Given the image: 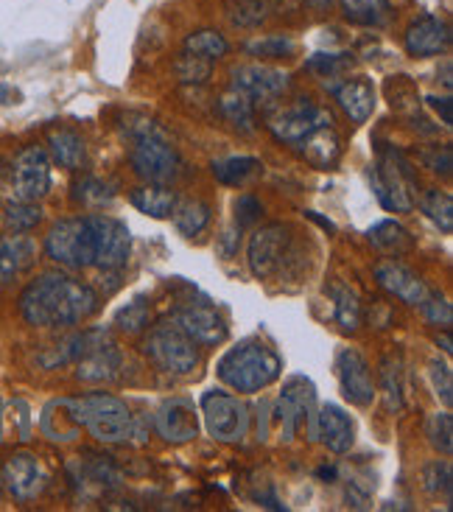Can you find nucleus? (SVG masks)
Here are the masks:
<instances>
[{
    "label": "nucleus",
    "mask_w": 453,
    "mask_h": 512,
    "mask_svg": "<svg viewBox=\"0 0 453 512\" xmlns=\"http://www.w3.org/2000/svg\"><path fill=\"white\" fill-rule=\"evenodd\" d=\"M98 311V294L82 280L48 272L20 294V314L34 328H73Z\"/></svg>",
    "instance_id": "obj_1"
},
{
    "label": "nucleus",
    "mask_w": 453,
    "mask_h": 512,
    "mask_svg": "<svg viewBox=\"0 0 453 512\" xmlns=\"http://www.w3.org/2000/svg\"><path fill=\"white\" fill-rule=\"evenodd\" d=\"M216 370L221 381L235 392H261L280 378L283 361L261 339H244L241 345L224 353Z\"/></svg>",
    "instance_id": "obj_2"
},
{
    "label": "nucleus",
    "mask_w": 453,
    "mask_h": 512,
    "mask_svg": "<svg viewBox=\"0 0 453 512\" xmlns=\"http://www.w3.org/2000/svg\"><path fill=\"white\" fill-rule=\"evenodd\" d=\"M73 420L87 429L98 443H126L135 434V420L129 415L126 403L107 392H93L82 398H68Z\"/></svg>",
    "instance_id": "obj_3"
},
{
    "label": "nucleus",
    "mask_w": 453,
    "mask_h": 512,
    "mask_svg": "<svg viewBox=\"0 0 453 512\" xmlns=\"http://www.w3.org/2000/svg\"><path fill=\"white\" fill-rule=\"evenodd\" d=\"M135 146L129 152V163L135 174L154 185H168L182 174V160L179 152L165 140V135L154 126V121H140L138 126L129 129Z\"/></svg>",
    "instance_id": "obj_4"
},
{
    "label": "nucleus",
    "mask_w": 453,
    "mask_h": 512,
    "mask_svg": "<svg viewBox=\"0 0 453 512\" xmlns=\"http://www.w3.org/2000/svg\"><path fill=\"white\" fill-rule=\"evenodd\" d=\"M372 191L378 202L392 213H409L414 208V171L412 163L395 149L384 152V157L370 168Z\"/></svg>",
    "instance_id": "obj_5"
},
{
    "label": "nucleus",
    "mask_w": 453,
    "mask_h": 512,
    "mask_svg": "<svg viewBox=\"0 0 453 512\" xmlns=\"http://www.w3.org/2000/svg\"><path fill=\"white\" fill-rule=\"evenodd\" d=\"M266 126L280 143L297 149L302 140L311 138L314 132L333 126V115L325 107H316L311 98H297L294 104L266 112Z\"/></svg>",
    "instance_id": "obj_6"
},
{
    "label": "nucleus",
    "mask_w": 453,
    "mask_h": 512,
    "mask_svg": "<svg viewBox=\"0 0 453 512\" xmlns=\"http://www.w3.org/2000/svg\"><path fill=\"white\" fill-rule=\"evenodd\" d=\"M48 258L65 269H87L93 266V227L90 216L79 219H62L51 227L45 236Z\"/></svg>",
    "instance_id": "obj_7"
},
{
    "label": "nucleus",
    "mask_w": 453,
    "mask_h": 512,
    "mask_svg": "<svg viewBox=\"0 0 453 512\" xmlns=\"http://www.w3.org/2000/svg\"><path fill=\"white\" fill-rule=\"evenodd\" d=\"M143 353L168 375H188L199 364L196 342L185 331H179L177 325L151 328L143 342Z\"/></svg>",
    "instance_id": "obj_8"
},
{
    "label": "nucleus",
    "mask_w": 453,
    "mask_h": 512,
    "mask_svg": "<svg viewBox=\"0 0 453 512\" xmlns=\"http://www.w3.org/2000/svg\"><path fill=\"white\" fill-rule=\"evenodd\" d=\"M202 415H205L207 434L219 443H241L249 431V409L244 403L221 392L210 389L202 398Z\"/></svg>",
    "instance_id": "obj_9"
},
{
    "label": "nucleus",
    "mask_w": 453,
    "mask_h": 512,
    "mask_svg": "<svg viewBox=\"0 0 453 512\" xmlns=\"http://www.w3.org/2000/svg\"><path fill=\"white\" fill-rule=\"evenodd\" d=\"M93 227V266L104 272H115L129 261L132 252V233L124 222L112 216H90Z\"/></svg>",
    "instance_id": "obj_10"
},
{
    "label": "nucleus",
    "mask_w": 453,
    "mask_h": 512,
    "mask_svg": "<svg viewBox=\"0 0 453 512\" xmlns=\"http://www.w3.org/2000/svg\"><path fill=\"white\" fill-rule=\"evenodd\" d=\"M51 191V157L40 146L17 154L12 168V194L20 202H40Z\"/></svg>",
    "instance_id": "obj_11"
},
{
    "label": "nucleus",
    "mask_w": 453,
    "mask_h": 512,
    "mask_svg": "<svg viewBox=\"0 0 453 512\" xmlns=\"http://www.w3.org/2000/svg\"><path fill=\"white\" fill-rule=\"evenodd\" d=\"M289 241V227H283V224H266L261 230H255V236L249 238L247 247L249 272L258 280L275 275L280 263L286 261Z\"/></svg>",
    "instance_id": "obj_12"
},
{
    "label": "nucleus",
    "mask_w": 453,
    "mask_h": 512,
    "mask_svg": "<svg viewBox=\"0 0 453 512\" xmlns=\"http://www.w3.org/2000/svg\"><path fill=\"white\" fill-rule=\"evenodd\" d=\"M336 375H339V384H342V395L353 406H370L375 398V384H372V373L367 359L353 350V347H344L336 356Z\"/></svg>",
    "instance_id": "obj_13"
},
{
    "label": "nucleus",
    "mask_w": 453,
    "mask_h": 512,
    "mask_svg": "<svg viewBox=\"0 0 453 512\" xmlns=\"http://www.w3.org/2000/svg\"><path fill=\"white\" fill-rule=\"evenodd\" d=\"M314 403L316 392L314 384L302 375H294L286 381L283 387V395H280V403H277V420H280V429H283V437L291 440L294 431L300 429L305 423V417L314 415Z\"/></svg>",
    "instance_id": "obj_14"
},
{
    "label": "nucleus",
    "mask_w": 453,
    "mask_h": 512,
    "mask_svg": "<svg viewBox=\"0 0 453 512\" xmlns=\"http://www.w3.org/2000/svg\"><path fill=\"white\" fill-rule=\"evenodd\" d=\"M403 45L414 59L440 56L451 48V26L437 14H423L403 34Z\"/></svg>",
    "instance_id": "obj_15"
},
{
    "label": "nucleus",
    "mask_w": 453,
    "mask_h": 512,
    "mask_svg": "<svg viewBox=\"0 0 453 512\" xmlns=\"http://www.w3.org/2000/svg\"><path fill=\"white\" fill-rule=\"evenodd\" d=\"M3 482H6V487H9V493H12L14 499L31 501L37 499L42 490H45L48 476H45V468H42V462L34 454L17 451L3 465Z\"/></svg>",
    "instance_id": "obj_16"
},
{
    "label": "nucleus",
    "mask_w": 453,
    "mask_h": 512,
    "mask_svg": "<svg viewBox=\"0 0 453 512\" xmlns=\"http://www.w3.org/2000/svg\"><path fill=\"white\" fill-rule=\"evenodd\" d=\"M118 373H121V353L96 333L93 342L84 347V353L76 359V378L84 384H107V381H115Z\"/></svg>",
    "instance_id": "obj_17"
},
{
    "label": "nucleus",
    "mask_w": 453,
    "mask_h": 512,
    "mask_svg": "<svg viewBox=\"0 0 453 512\" xmlns=\"http://www.w3.org/2000/svg\"><path fill=\"white\" fill-rule=\"evenodd\" d=\"M174 325L185 331L196 345H221L227 339V325L216 308L210 305H185L174 314Z\"/></svg>",
    "instance_id": "obj_18"
},
{
    "label": "nucleus",
    "mask_w": 453,
    "mask_h": 512,
    "mask_svg": "<svg viewBox=\"0 0 453 512\" xmlns=\"http://www.w3.org/2000/svg\"><path fill=\"white\" fill-rule=\"evenodd\" d=\"M289 87L286 70L269 68V65H241L233 70V90L244 93L252 101H269L277 98Z\"/></svg>",
    "instance_id": "obj_19"
},
{
    "label": "nucleus",
    "mask_w": 453,
    "mask_h": 512,
    "mask_svg": "<svg viewBox=\"0 0 453 512\" xmlns=\"http://www.w3.org/2000/svg\"><path fill=\"white\" fill-rule=\"evenodd\" d=\"M157 431H160L163 440L174 445L196 440V434H199V417H196L193 403L185 401V398L165 401L160 406V412H157Z\"/></svg>",
    "instance_id": "obj_20"
},
{
    "label": "nucleus",
    "mask_w": 453,
    "mask_h": 512,
    "mask_svg": "<svg viewBox=\"0 0 453 512\" xmlns=\"http://www.w3.org/2000/svg\"><path fill=\"white\" fill-rule=\"evenodd\" d=\"M375 280H378L381 289L389 291L392 297H398L400 303L406 305H420L423 303V297L428 294V286L423 283V277L398 261L378 263V266H375Z\"/></svg>",
    "instance_id": "obj_21"
},
{
    "label": "nucleus",
    "mask_w": 453,
    "mask_h": 512,
    "mask_svg": "<svg viewBox=\"0 0 453 512\" xmlns=\"http://www.w3.org/2000/svg\"><path fill=\"white\" fill-rule=\"evenodd\" d=\"M314 423V434L333 454H347L353 448V443H356V426H353L350 415L344 409H339L336 403H325L316 412Z\"/></svg>",
    "instance_id": "obj_22"
},
{
    "label": "nucleus",
    "mask_w": 453,
    "mask_h": 512,
    "mask_svg": "<svg viewBox=\"0 0 453 512\" xmlns=\"http://www.w3.org/2000/svg\"><path fill=\"white\" fill-rule=\"evenodd\" d=\"M37 261V241L26 233L0 238V283H12L14 277L28 272Z\"/></svg>",
    "instance_id": "obj_23"
},
{
    "label": "nucleus",
    "mask_w": 453,
    "mask_h": 512,
    "mask_svg": "<svg viewBox=\"0 0 453 512\" xmlns=\"http://www.w3.org/2000/svg\"><path fill=\"white\" fill-rule=\"evenodd\" d=\"M336 101L353 124H367L375 110V87L370 79H347L336 90Z\"/></svg>",
    "instance_id": "obj_24"
},
{
    "label": "nucleus",
    "mask_w": 453,
    "mask_h": 512,
    "mask_svg": "<svg viewBox=\"0 0 453 512\" xmlns=\"http://www.w3.org/2000/svg\"><path fill=\"white\" fill-rule=\"evenodd\" d=\"M297 154L305 157V163H311L314 168H333L339 163V154H342V143H339V135L333 126H325L314 132L311 138H305L294 149Z\"/></svg>",
    "instance_id": "obj_25"
},
{
    "label": "nucleus",
    "mask_w": 453,
    "mask_h": 512,
    "mask_svg": "<svg viewBox=\"0 0 453 512\" xmlns=\"http://www.w3.org/2000/svg\"><path fill=\"white\" fill-rule=\"evenodd\" d=\"M129 199L140 213H146L151 219H171V210L177 205V194L168 185H154V182L135 188Z\"/></svg>",
    "instance_id": "obj_26"
},
{
    "label": "nucleus",
    "mask_w": 453,
    "mask_h": 512,
    "mask_svg": "<svg viewBox=\"0 0 453 512\" xmlns=\"http://www.w3.org/2000/svg\"><path fill=\"white\" fill-rule=\"evenodd\" d=\"M48 146H51V157L62 168L79 171L87 163V146L73 129H54L48 135Z\"/></svg>",
    "instance_id": "obj_27"
},
{
    "label": "nucleus",
    "mask_w": 453,
    "mask_h": 512,
    "mask_svg": "<svg viewBox=\"0 0 453 512\" xmlns=\"http://www.w3.org/2000/svg\"><path fill=\"white\" fill-rule=\"evenodd\" d=\"M171 219H174V227L182 236H199L213 219V210L202 199H182V202L177 199V205L171 210Z\"/></svg>",
    "instance_id": "obj_28"
},
{
    "label": "nucleus",
    "mask_w": 453,
    "mask_h": 512,
    "mask_svg": "<svg viewBox=\"0 0 453 512\" xmlns=\"http://www.w3.org/2000/svg\"><path fill=\"white\" fill-rule=\"evenodd\" d=\"M42 431H45L51 440H56V443H68V440H73V437L82 431V426L73 420L68 398L48 403V409H45V415H42Z\"/></svg>",
    "instance_id": "obj_29"
},
{
    "label": "nucleus",
    "mask_w": 453,
    "mask_h": 512,
    "mask_svg": "<svg viewBox=\"0 0 453 512\" xmlns=\"http://www.w3.org/2000/svg\"><path fill=\"white\" fill-rule=\"evenodd\" d=\"M367 238H370V244L375 250L389 252V255H400V252H409L414 247V238L409 236V230L403 224L392 222V219L370 227Z\"/></svg>",
    "instance_id": "obj_30"
},
{
    "label": "nucleus",
    "mask_w": 453,
    "mask_h": 512,
    "mask_svg": "<svg viewBox=\"0 0 453 512\" xmlns=\"http://www.w3.org/2000/svg\"><path fill=\"white\" fill-rule=\"evenodd\" d=\"M219 110L233 129L244 132V135L255 132V107H252V98L249 96L238 93V90H230L227 96H221Z\"/></svg>",
    "instance_id": "obj_31"
},
{
    "label": "nucleus",
    "mask_w": 453,
    "mask_h": 512,
    "mask_svg": "<svg viewBox=\"0 0 453 512\" xmlns=\"http://www.w3.org/2000/svg\"><path fill=\"white\" fill-rule=\"evenodd\" d=\"M227 51H230V42L216 28H202V31H193L185 37V54L199 56L207 62H216L221 56H227Z\"/></svg>",
    "instance_id": "obj_32"
},
{
    "label": "nucleus",
    "mask_w": 453,
    "mask_h": 512,
    "mask_svg": "<svg viewBox=\"0 0 453 512\" xmlns=\"http://www.w3.org/2000/svg\"><path fill=\"white\" fill-rule=\"evenodd\" d=\"M330 297H333V317L342 325V331H356L361 325V303L356 291L347 289L344 283H333Z\"/></svg>",
    "instance_id": "obj_33"
},
{
    "label": "nucleus",
    "mask_w": 453,
    "mask_h": 512,
    "mask_svg": "<svg viewBox=\"0 0 453 512\" xmlns=\"http://www.w3.org/2000/svg\"><path fill=\"white\" fill-rule=\"evenodd\" d=\"M344 17L356 26H384L389 17L386 0H339Z\"/></svg>",
    "instance_id": "obj_34"
},
{
    "label": "nucleus",
    "mask_w": 453,
    "mask_h": 512,
    "mask_svg": "<svg viewBox=\"0 0 453 512\" xmlns=\"http://www.w3.org/2000/svg\"><path fill=\"white\" fill-rule=\"evenodd\" d=\"M258 168H261V160H255V157H227V160H219V163H213V177L221 182V185H244L249 177H255L258 174Z\"/></svg>",
    "instance_id": "obj_35"
},
{
    "label": "nucleus",
    "mask_w": 453,
    "mask_h": 512,
    "mask_svg": "<svg viewBox=\"0 0 453 512\" xmlns=\"http://www.w3.org/2000/svg\"><path fill=\"white\" fill-rule=\"evenodd\" d=\"M420 210L426 213L431 222L440 227L442 233L453 230V199L445 191H426L420 194Z\"/></svg>",
    "instance_id": "obj_36"
},
{
    "label": "nucleus",
    "mask_w": 453,
    "mask_h": 512,
    "mask_svg": "<svg viewBox=\"0 0 453 512\" xmlns=\"http://www.w3.org/2000/svg\"><path fill=\"white\" fill-rule=\"evenodd\" d=\"M115 191L110 188V182L98 180V177H82L73 185V199L84 205V208H104L110 205Z\"/></svg>",
    "instance_id": "obj_37"
},
{
    "label": "nucleus",
    "mask_w": 453,
    "mask_h": 512,
    "mask_svg": "<svg viewBox=\"0 0 453 512\" xmlns=\"http://www.w3.org/2000/svg\"><path fill=\"white\" fill-rule=\"evenodd\" d=\"M3 222H6V227L12 233H28V230H34L42 222V210L37 202H20V199H14L12 205L6 208V213H3Z\"/></svg>",
    "instance_id": "obj_38"
},
{
    "label": "nucleus",
    "mask_w": 453,
    "mask_h": 512,
    "mask_svg": "<svg viewBox=\"0 0 453 512\" xmlns=\"http://www.w3.org/2000/svg\"><path fill=\"white\" fill-rule=\"evenodd\" d=\"M247 51L258 59H280V56H291L297 51V42L291 40L289 34H269V37H258V40L247 42Z\"/></svg>",
    "instance_id": "obj_39"
},
{
    "label": "nucleus",
    "mask_w": 453,
    "mask_h": 512,
    "mask_svg": "<svg viewBox=\"0 0 453 512\" xmlns=\"http://www.w3.org/2000/svg\"><path fill=\"white\" fill-rule=\"evenodd\" d=\"M386 93H389V101L398 112H414L420 107V98H417V90L409 82V76H392L386 82Z\"/></svg>",
    "instance_id": "obj_40"
},
{
    "label": "nucleus",
    "mask_w": 453,
    "mask_h": 512,
    "mask_svg": "<svg viewBox=\"0 0 453 512\" xmlns=\"http://www.w3.org/2000/svg\"><path fill=\"white\" fill-rule=\"evenodd\" d=\"M227 14H230V20H233L235 26H261L263 20H266V3L263 0H233L227 6Z\"/></svg>",
    "instance_id": "obj_41"
},
{
    "label": "nucleus",
    "mask_w": 453,
    "mask_h": 512,
    "mask_svg": "<svg viewBox=\"0 0 453 512\" xmlns=\"http://www.w3.org/2000/svg\"><path fill=\"white\" fill-rule=\"evenodd\" d=\"M428 443L434 445L442 454H451L453 451V417L451 412H437V415L428 420L426 426Z\"/></svg>",
    "instance_id": "obj_42"
},
{
    "label": "nucleus",
    "mask_w": 453,
    "mask_h": 512,
    "mask_svg": "<svg viewBox=\"0 0 453 512\" xmlns=\"http://www.w3.org/2000/svg\"><path fill=\"white\" fill-rule=\"evenodd\" d=\"M115 325H118V331L124 333L146 331V328H149V305L143 303V300L129 303L126 308H121V311L115 314Z\"/></svg>",
    "instance_id": "obj_43"
},
{
    "label": "nucleus",
    "mask_w": 453,
    "mask_h": 512,
    "mask_svg": "<svg viewBox=\"0 0 453 512\" xmlns=\"http://www.w3.org/2000/svg\"><path fill=\"white\" fill-rule=\"evenodd\" d=\"M417 308H423V314H426L431 325H440V328H451L453 325V308L448 303V297H442L440 291H428Z\"/></svg>",
    "instance_id": "obj_44"
},
{
    "label": "nucleus",
    "mask_w": 453,
    "mask_h": 512,
    "mask_svg": "<svg viewBox=\"0 0 453 512\" xmlns=\"http://www.w3.org/2000/svg\"><path fill=\"white\" fill-rule=\"evenodd\" d=\"M174 70H177L179 82H185V84H202L205 79H210V62H207V59H199V56H193V54L179 56Z\"/></svg>",
    "instance_id": "obj_45"
},
{
    "label": "nucleus",
    "mask_w": 453,
    "mask_h": 512,
    "mask_svg": "<svg viewBox=\"0 0 453 512\" xmlns=\"http://www.w3.org/2000/svg\"><path fill=\"white\" fill-rule=\"evenodd\" d=\"M347 65H350L347 54H314L311 59H308V70L319 73L322 79H333V76H339Z\"/></svg>",
    "instance_id": "obj_46"
},
{
    "label": "nucleus",
    "mask_w": 453,
    "mask_h": 512,
    "mask_svg": "<svg viewBox=\"0 0 453 512\" xmlns=\"http://www.w3.org/2000/svg\"><path fill=\"white\" fill-rule=\"evenodd\" d=\"M428 375H431V384L437 389V398H442L445 406H451L453 403V373L448 364H442V361H431L428 364Z\"/></svg>",
    "instance_id": "obj_47"
},
{
    "label": "nucleus",
    "mask_w": 453,
    "mask_h": 512,
    "mask_svg": "<svg viewBox=\"0 0 453 512\" xmlns=\"http://www.w3.org/2000/svg\"><path fill=\"white\" fill-rule=\"evenodd\" d=\"M426 487L434 496H440L442 490L445 499H451V465H448V462H434V465H428Z\"/></svg>",
    "instance_id": "obj_48"
},
{
    "label": "nucleus",
    "mask_w": 453,
    "mask_h": 512,
    "mask_svg": "<svg viewBox=\"0 0 453 512\" xmlns=\"http://www.w3.org/2000/svg\"><path fill=\"white\" fill-rule=\"evenodd\" d=\"M261 213H263L261 202H258L255 196L244 194L235 199V224H238V230L258 222V219H261Z\"/></svg>",
    "instance_id": "obj_49"
},
{
    "label": "nucleus",
    "mask_w": 453,
    "mask_h": 512,
    "mask_svg": "<svg viewBox=\"0 0 453 512\" xmlns=\"http://www.w3.org/2000/svg\"><path fill=\"white\" fill-rule=\"evenodd\" d=\"M384 395L389 412H400L403 409V392H400V370L386 364L384 367Z\"/></svg>",
    "instance_id": "obj_50"
},
{
    "label": "nucleus",
    "mask_w": 453,
    "mask_h": 512,
    "mask_svg": "<svg viewBox=\"0 0 453 512\" xmlns=\"http://www.w3.org/2000/svg\"><path fill=\"white\" fill-rule=\"evenodd\" d=\"M451 146H434L423 152V163H426L434 174H442V177H451Z\"/></svg>",
    "instance_id": "obj_51"
},
{
    "label": "nucleus",
    "mask_w": 453,
    "mask_h": 512,
    "mask_svg": "<svg viewBox=\"0 0 453 512\" xmlns=\"http://www.w3.org/2000/svg\"><path fill=\"white\" fill-rule=\"evenodd\" d=\"M428 104L437 112H442V124L451 126V98H428Z\"/></svg>",
    "instance_id": "obj_52"
},
{
    "label": "nucleus",
    "mask_w": 453,
    "mask_h": 512,
    "mask_svg": "<svg viewBox=\"0 0 453 512\" xmlns=\"http://www.w3.org/2000/svg\"><path fill=\"white\" fill-rule=\"evenodd\" d=\"M319 479H330V482H333V479H336V468H333V465H330V468H319Z\"/></svg>",
    "instance_id": "obj_53"
},
{
    "label": "nucleus",
    "mask_w": 453,
    "mask_h": 512,
    "mask_svg": "<svg viewBox=\"0 0 453 512\" xmlns=\"http://www.w3.org/2000/svg\"><path fill=\"white\" fill-rule=\"evenodd\" d=\"M437 345H442V350H445V353H451V350H453L451 339H448V336H442V339H437Z\"/></svg>",
    "instance_id": "obj_54"
},
{
    "label": "nucleus",
    "mask_w": 453,
    "mask_h": 512,
    "mask_svg": "<svg viewBox=\"0 0 453 512\" xmlns=\"http://www.w3.org/2000/svg\"><path fill=\"white\" fill-rule=\"evenodd\" d=\"M308 6H314V9H322V6H328L330 0H305Z\"/></svg>",
    "instance_id": "obj_55"
}]
</instances>
